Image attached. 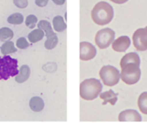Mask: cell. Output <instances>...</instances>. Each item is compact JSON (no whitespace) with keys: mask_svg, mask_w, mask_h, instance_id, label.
<instances>
[{"mask_svg":"<svg viewBox=\"0 0 147 123\" xmlns=\"http://www.w3.org/2000/svg\"><path fill=\"white\" fill-rule=\"evenodd\" d=\"M118 94H115L113 90H109V91L103 92L100 94V99L103 100L102 105L105 106L107 103H110L111 105H115L118 100Z\"/></svg>","mask_w":147,"mask_h":123,"instance_id":"7c38bea8","label":"cell"},{"mask_svg":"<svg viewBox=\"0 0 147 123\" xmlns=\"http://www.w3.org/2000/svg\"><path fill=\"white\" fill-rule=\"evenodd\" d=\"M118 120L121 122H141V117L136 110H127L120 113Z\"/></svg>","mask_w":147,"mask_h":123,"instance_id":"8fae6325","label":"cell"},{"mask_svg":"<svg viewBox=\"0 0 147 123\" xmlns=\"http://www.w3.org/2000/svg\"><path fill=\"white\" fill-rule=\"evenodd\" d=\"M131 40L128 36H121L112 43V48L115 52H125L129 48Z\"/></svg>","mask_w":147,"mask_h":123,"instance_id":"30bf717a","label":"cell"},{"mask_svg":"<svg viewBox=\"0 0 147 123\" xmlns=\"http://www.w3.org/2000/svg\"><path fill=\"white\" fill-rule=\"evenodd\" d=\"M30 107L31 110L35 112L42 111L44 108V102L40 97H34L30 100Z\"/></svg>","mask_w":147,"mask_h":123,"instance_id":"5bb4252c","label":"cell"},{"mask_svg":"<svg viewBox=\"0 0 147 123\" xmlns=\"http://www.w3.org/2000/svg\"><path fill=\"white\" fill-rule=\"evenodd\" d=\"M121 68V78L128 85L136 84L141 77L140 58L136 53H129L122 58L120 63Z\"/></svg>","mask_w":147,"mask_h":123,"instance_id":"6da1fadb","label":"cell"},{"mask_svg":"<svg viewBox=\"0 0 147 123\" xmlns=\"http://www.w3.org/2000/svg\"><path fill=\"white\" fill-rule=\"evenodd\" d=\"M13 32L9 28H2L0 29V40L2 42L9 40L13 38Z\"/></svg>","mask_w":147,"mask_h":123,"instance_id":"d6986e66","label":"cell"},{"mask_svg":"<svg viewBox=\"0 0 147 123\" xmlns=\"http://www.w3.org/2000/svg\"><path fill=\"white\" fill-rule=\"evenodd\" d=\"M24 17L20 13H15L7 18L8 23L12 25H20L23 22Z\"/></svg>","mask_w":147,"mask_h":123,"instance_id":"ffe728a7","label":"cell"},{"mask_svg":"<svg viewBox=\"0 0 147 123\" xmlns=\"http://www.w3.org/2000/svg\"><path fill=\"white\" fill-rule=\"evenodd\" d=\"M115 33L110 28H104L97 32L95 35V43L99 48L105 49L109 47L115 39Z\"/></svg>","mask_w":147,"mask_h":123,"instance_id":"8992f818","label":"cell"},{"mask_svg":"<svg viewBox=\"0 0 147 123\" xmlns=\"http://www.w3.org/2000/svg\"><path fill=\"white\" fill-rule=\"evenodd\" d=\"M38 28L45 31L47 37V40L45 43V48L48 50H52L58 44V37L53 31L51 23L46 20H41L38 24Z\"/></svg>","mask_w":147,"mask_h":123,"instance_id":"52a82bcc","label":"cell"},{"mask_svg":"<svg viewBox=\"0 0 147 123\" xmlns=\"http://www.w3.org/2000/svg\"><path fill=\"white\" fill-rule=\"evenodd\" d=\"M48 2H49V0H35L36 5L40 7H43L46 6Z\"/></svg>","mask_w":147,"mask_h":123,"instance_id":"cb8c5ba5","label":"cell"},{"mask_svg":"<svg viewBox=\"0 0 147 123\" xmlns=\"http://www.w3.org/2000/svg\"><path fill=\"white\" fill-rule=\"evenodd\" d=\"M138 106L140 111L144 114H147V92H143L138 97Z\"/></svg>","mask_w":147,"mask_h":123,"instance_id":"e0dca14e","label":"cell"},{"mask_svg":"<svg viewBox=\"0 0 147 123\" xmlns=\"http://www.w3.org/2000/svg\"><path fill=\"white\" fill-rule=\"evenodd\" d=\"M37 22H38V19H37V17L35 15H28L26 18V20H25V25L30 29H32V28L35 27Z\"/></svg>","mask_w":147,"mask_h":123,"instance_id":"44dd1931","label":"cell"},{"mask_svg":"<svg viewBox=\"0 0 147 123\" xmlns=\"http://www.w3.org/2000/svg\"><path fill=\"white\" fill-rule=\"evenodd\" d=\"M114 16L113 9L108 3L105 2H98L92 10L91 17L95 24L105 25L112 21Z\"/></svg>","mask_w":147,"mask_h":123,"instance_id":"7a4b0ae2","label":"cell"},{"mask_svg":"<svg viewBox=\"0 0 147 123\" xmlns=\"http://www.w3.org/2000/svg\"><path fill=\"white\" fill-rule=\"evenodd\" d=\"M30 75V69L29 66L24 65L20 69L19 73L15 77V81L19 84H22L29 79Z\"/></svg>","mask_w":147,"mask_h":123,"instance_id":"4fadbf2b","label":"cell"},{"mask_svg":"<svg viewBox=\"0 0 147 123\" xmlns=\"http://www.w3.org/2000/svg\"><path fill=\"white\" fill-rule=\"evenodd\" d=\"M102 86L96 79H86L80 84V97L87 101H92L100 95Z\"/></svg>","mask_w":147,"mask_h":123,"instance_id":"3957f363","label":"cell"},{"mask_svg":"<svg viewBox=\"0 0 147 123\" xmlns=\"http://www.w3.org/2000/svg\"><path fill=\"white\" fill-rule=\"evenodd\" d=\"M133 43L136 50L139 51L147 50V27L135 31L133 35Z\"/></svg>","mask_w":147,"mask_h":123,"instance_id":"ba28073f","label":"cell"},{"mask_svg":"<svg viewBox=\"0 0 147 123\" xmlns=\"http://www.w3.org/2000/svg\"><path fill=\"white\" fill-rule=\"evenodd\" d=\"M17 47L20 49H25L29 47V43L25 38H20L17 40Z\"/></svg>","mask_w":147,"mask_h":123,"instance_id":"7402d4cb","label":"cell"},{"mask_svg":"<svg viewBox=\"0 0 147 123\" xmlns=\"http://www.w3.org/2000/svg\"><path fill=\"white\" fill-rule=\"evenodd\" d=\"M111 2H114L115 4H118V5H122V4L125 3L126 2H128V0H110Z\"/></svg>","mask_w":147,"mask_h":123,"instance_id":"d4e9b609","label":"cell"},{"mask_svg":"<svg viewBox=\"0 0 147 123\" xmlns=\"http://www.w3.org/2000/svg\"><path fill=\"white\" fill-rule=\"evenodd\" d=\"M97 54L96 48L90 43L82 42L80 43V59L84 61L90 60Z\"/></svg>","mask_w":147,"mask_h":123,"instance_id":"9c48e42d","label":"cell"},{"mask_svg":"<svg viewBox=\"0 0 147 123\" xmlns=\"http://www.w3.org/2000/svg\"><path fill=\"white\" fill-rule=\"evenodd\" d=\"M43 37H44V32H43V30L38 28V29L32 31L28 35V40H29L30 43H35L37 42H38V41L41 40Z\"/></svg>","mask_w":147,"mask_h":123,"instance_id":"9a60e30c","label":"cell"},{"mask_svg":"<svg viewBox=\"0 0 147 123\" xmlns=\"http://www.w3.org/2000/svg\"><path fill=\"white\" fill-rule=\"evenodd\" d=\"M53 25L56 32H63L66 29V24L61 16H56L53 18Z\"/></svg>","mask_w":147,"mask_h":123,"instance_id":"2e32d148","label":"cell"},{"mask_svg":"<svg viewBox=\"0 0 147 123\" xmlns=\"http://www.w3.org/2000/svg\"><path fill=\"white\" fill-rule=\"evenodd\" d=\"M52 1L56 5H63L65 3V2H66V0H52Z\"/></svg>","mask_w":147,"mask_h":123,"instance_id":"484cf974","label":"cell"},{"mask_svg":"<svg viewBox=\"0 0 147 123\" xmlns=\"http://www.w3.org/2000/svg\"><path fill=\"white\" fill-rule=\"evenodd\" d=\"M13 2L15 6L20 9H24L28 5V0H14Z\"/></svg>","mask_w":147,"mask_h":123,"instance_id":"603a6c76","label":"cell"},{"mask_svg":"<svg viewBox=\"0 0 147 123\" xmlns=\"http://www.w3.org/2000/svg\"><path fill=\"white\" fill-rule=\"evenodd\" d=\"M1 51H2V53L3 55H7L16 52L17 48H15V45H14L13 42H12V41H6L2 46Z\"/></svg>","mask_w":147,"mask_h":123,"instance_id":"ac0fdd59","label":"cell"},{"mask_svg":"<svg viewBox=\"0 0 147 123\" xmlns=\"http://www.w3.org/2000/svg\"><path fill=\"white\" fill-rule=\"evenodd\" d=\"M18 60L9 56L0 57V80H7L19 73Z\"/></svg>","mask_w":147,"mask_h":123,"instance_id":"277c9868","label":"cell"},{"mask_svg":"<svg viewBox=\"0 0 147 123\" xmlns=\"http://www.w3.org/2000/svg\"><path fill=\"white\" fill-rule=\"evenodd\" d=\"M100 77L105 85L113 87L119 82L121 75L116 68L112 66H105L100 69Z\"/></svg>","mask_w":147,"mask_h":123,"instance_id":"5b68a950","label":"cell"}]
</instances>
